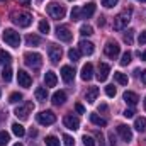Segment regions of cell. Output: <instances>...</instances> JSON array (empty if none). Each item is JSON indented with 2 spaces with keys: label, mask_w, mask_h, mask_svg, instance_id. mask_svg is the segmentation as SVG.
<instances>
[{
  "label": "cell",
  "mask_w": 146,
  "mask_h": 146,
  "mask_svg": "<svg viewBox=\"0 0 146 146\" xmlns=\"http://www.w3.org/2000/svg\"><path fill=\"white\" fill-rule=\"evenodd\" d=\"M29 136H31V138L37 136V131H36V129H31V131H29Z\"/></svg>",
  "instance_id": "obj_49"
},
{
  "label": "cell",
  "mask_w": 146,
  "mask_h": 146,
  "mask_svg": "<svg viewBox=\"0 0 146 146\" xmlns=\"http://www.w3.org/2000/svg\"><path fill=\"white\" fill-rule=\"evenodd\" d=\"M131 56H133V54H131L129 51H126V53L122 54V58H121V65H122V66L129 65V63H131Z\"/></svg>",
  "instance_id": "obj_37"
},
{
  "label": "cell",
  "mask_w": 146,
  "mask_h": 146,
  "mask_svg": "<svg viewBox=\"0 0 146 146\" xmlns=\"http://www.w3.org/2000/svg\"><path fill=\"white\" fill-rule=\"evenodd\" d=\"M12 61V56H10V53H7V51H0V63H3V65H9Z\"/></svg>",
  "instance_id": "obj_31"
},
{
  "label": "cell",
  "mask_w": 146,
  "mask_h": 146,
  "mask_svg": "<svg viewBox=\"0 0 146 146\" xmlns=\"http://www.w3.org/2000/svg\"><path fill=\"white\" fill-rule=\"evenodd\" d=\"M138 42H139V44H146V29L141 33V34H139V37H138Z\"/></svg>",
  "instance_id": "obj_45"
},
{
  "label": "cell",
  "mask_w": 146,
  "mask_h": 146,
  "mask_svg": "<svg viewBox=\"0 0 146 146\" xmlns=\"http://www.w3.org/2000/svg\"><path fill=\"white\" fill-rule=\"evenodd\" d=\"M145 109H146V97H145Z\"/></svg>",
  "instance_id": "obj_55"
},
{
  "label": "cell",
  "mask_w": 146,
  "mask_h": 146,
  "mask_svg": "<svg viewBox=\"0 0 146 146\" xmlns=\"http://www.w3.org/2000/svg\"><path fill=\"white\" fill-rule=\"evenodd\" d=\"M3 41L9 44V46H12V48H19V44H21V36H19V33H15L14 29H5L3 31Z\"/></svg>",
  "instance_id": "obj_3"
},
{
  "label": "cell",
  "mask_w": 146,
  "mask_h": 146,
  "mask_svg": "<svg viewBox=\"0 0 146 146\" xmlns=\"http://www.w3.org/2000/svg\"><path fill=\"white\" fill-rule=\"evenodd\" d=\"M14 146H22V145H21V143H17V145H14Z\"/></svg>",
  "instance_id": "obj_54"
},
{
  "label": "cell",
  "mask_w": 146,
  "mask_h": 146,
  "mask_svg": "<svg viewBox=\"0 0 146 146\" xmlns=\"http://www.w3.org/2000/svg\"><path fill=\"white\" fill-rule=\"evenodd\" d=\"M109 139H110V146H115V136H114V133H109Z\"/></svg>",
  "instance_id": "obj_47"
},
{
  "label": "cell",
  "mask_w": 146,
  "mask_h": 146,
  "mask_svg": "<svg viewBox=\"0 0 146 146\" xmlns=\"http://www.w3.org/2000/svg\"><path fill=\"white\" fill-rule=\"evenodd\" d=\"M78 46H80V53H83V54H87V56H90V54L94 53V44H92L90 41H85V39H82Z\"/></svg>",
  "instance_id": "obj_18"
},
{
  "label": "cell",
  "mask_w": 146,
  "mask_h": 146,
  "mask_svg": "<svg viewBox=\"0 0 146 146\" xmlns=\"http://www.w3.org/2000/svg\"><path fill=\"white\" fill-rule=\"evenodd\" d=\"M80 54H82V53H80L78 49H73V48L68 51V58H70L72 61H78V60H80Z\"/></svg>",
  "instance_id": "obj_34"
},
{
  "label": "cell",
  "mask_w": 146,
  "mask_h": 146,
  "mask_svg": "<svg viewBox=\"0 0 146 146\" xmlns=\"http://www.w3.org/2000/svg\"><path fill=\"white\" fill-rule=\"evenodd\" d=\"M10 19H12V22L17 24L19 27H29L31 22H33V17H31V14H27V12H12V14H10Z\"/></svg>",
  "instance_id": "obj_1"
},
{
  "label": "cell",
  "mask_w": 146,
  "mask_h": 146,
  "mask_svg": "<svg viewBox=\"0 0 146 146\" xmlns=\"http://www.w3.org/2000/svg\"><path fill=\"white\" fill-rule=\"evenodd\" d=\"M12 133H14L17 138H22V136L26 134V129H24V126H22V124L14 122V124H12Z\"/></svg>",
  "instance_id": "obj_24"
},
{
  "label": "cell",
  "mask_w": 146,
  "mask_h": 146,
  "mask_svg": "<svg viewBox=\"0 0 146 146\" xmlns=\"http://www.w3.org/2000/svg\"><path fill=\"white\" fill-rule=\"evenodd\" d=\"M17 80H19V85L24 87V88H29L31 83H33L31 75H29L27 72H24V70H19V73H17Z\"/></svg>",
  "instance_id": "obj_12"
},
{
  "label": "cell",
  "mask_w": 146,
  "mask_h": 146,
  "mask_svg": "<svg viewBox=\"0 0 146 146\" xmlns=\"http://www.w3.org/2000/svg\"><path fill=\"white\" fill-rule=\"evenodd\" d=\"M22 100V94H19V92H14V94H10V97H9V102L10 104H17V102H21Z\"/></svg>",
  "instance_id": "obj_32"
},
{
  "label": "cell",
  "mask_w": 146,
  "mask_h": 146,
  "mask_svg": "<svg viewBox=\"0 0 146 146\" xmlns=\"http://www.w3.org/2000/svg\"><path fill=\"white\" fill-rule=\"evenodd\" d=\"M97 95H99V87H90V88L85 92V99H87L88 104H94L95 99H97Z\"/></svg>",
  "instance_id": "obj_20"
},
{
  "label": "cell",
  "mask_w": 146,
  "mask_h": 146,
  "mask_svg": "<svg viewBox=\"0 0 146 146\" xmlns=\"http://www.w3.org/2000/svg\"><path fill=\"white\" fill-rule=\"evenodd\" d=\"M63 124H65V127H66V129L76 131V129L80 127V119H78V117H75V115H72V114H68V115H65V117H63Z\"/></svg>",
  "instance_id": "obj_10"
},
{
  "label": "cell",
  "mask_w": 146,
  "mask_h": 146,
  "mask_svg": "<svg viewBox=\"0 0 146 146\" xmlns=\"http://www.w3.org/2000/svg\"><path fill=\"white\" fill-rule=\"evenodd\" d=\"M134 129L139 131V133H145L146 131V119L145 117H136V121H134Z\"/></svg>",
  "instance_id": "obj_26"
},
{
  "label": "cell",
  "mask_w": 146,
  "mask_h": 146,
  "mask_svg": "<svg viewBox=\"0 0 146 146\" xmlns=\"http://www.w3.org/2000/svg\"><path fill=\"white\" fill-rule=\"evenodd\" d=\"M141 60H143V61H146V51H145V53H141Z\"/></svg>",
  "instance_id": "obj_53"
},
{
  "label": "cell",
  "mask_w": 146,
  "mask_h": 146,
  "mask_svg": "<svg viewBox=\"0 0 146 146\" xmlns=\"http://www.w3.org/2000/svg\"><path fill=\"white\" fill-rule=\"evenodd\" d=\"M19 2H22L24 5H29V3H31V0H19Z\"/></svg>",
  "instance_id": "obj_52"
},
{
  "label": "cell",
  "mask_w": 146,
  "mask_h": 146,
  "mask_svg": "<svg viewBox=\"0 0 146 146\" xmlns=\"http://www.w3.org/2000/svg\"><path fill=\"white\" fill-rule=\"evenodd\" d=\"M34 95H36V99L39 102H44V100L48 99V90H46L44 87H37L36 92H34Z\"/></svg>",
  "instance_id": "obj_25"
},
{
  "label": "cell",
  "mask_w": 146,
  "mask_h": 146,
  "mask_svg": "<svg viewBox=\"0 0 146 146\" xmlns=\"http://www.w3.org/2000/svg\"><path fill=\"white\" fill-rule=\"evenodd\" d=\"M141 82L146 85V70H143V72H141Z\"/></svg>",
  "instance_id": "obj_48"
},
{
  "label": "cell",
  "mask_w": 146,
  "mask_h": 146,
  "mask_svg": "<svg viewBox=\"0 0 146 146\" xmlns=\"http://www.w3.org/2000/svg\"><path fill=\"white\" fill-rule=\"evenodd\" d=\"M24 63H26L27 66L37 70V68L42 65V56H41L39 53H31V51H27V53L24 54Z\"/></svg>",
  "instance_id": "obj_2"
},
{
  "label": "cell",
  "mask_w": 146,
  "mask_h": 146,
  "mask_svg": "<svg viewBox=\"0 0 146 146\" xmlns=\"http://www.w3.org/2000/svg\"><path fill=\"white\" fill-rule=\"evenodd\" d=\"M110 73V66L107 63H100L99 65V70H97V78H99V82H106L107 80V76H109Z\"/></svg>",
  "instance_id": "obj_15"
},
{
  "label": "cell",
  "mask_w": 146,
  "mask_h": 146,
  "mask_svg": "<svg viewBox=\"0 0 146 146\" xmlns=\"http://www.w3.org/2000/svg\"><path fill=\"white\" fill-rule=\"evenodd\" d=\"M114 80H115L119 85H127V82H129V78L121 72H114Z\"/></svg>",
  "instance_id": "obj_27"
},
{
  "label": "cell",
  "mask_w": 146,
  "mask_h": 146,
  "mask_svg": "<svg viewBox=\"0 0 146 146\" xmlns=\"http://www.w3.org/2000/svg\"><path fill=\"white\" fill-rule=\"evenodd\" d=\"M2 76H3V80H5V82H10V80H12V68H10L9 65L3 68V72H2Z\"/></svg>",
  "instance_id": "obj_33"
},
{
  "label": "cell",
  "mask_w": 146,
  "mask_h": 146,
  "mask_svg": "<svg viewBox=\"0 0 146 146\" xmlns=\"http://www.w3.org/2000/svg\"><path fill=\"white\" fill-rule=\"evenodd\" d=\"M48 14H49L53 19H63L65 14H66V10H65V7H63L61 3H58V2H51V3L48 5Z\"/></svg>",
  "instance_id": "obj_6"
},
{
  "label": "cell",
  "mask_w": 146,
  "mask_h": 146,
  "mask_svg": "<svg viewBox=\"0 0 146 146\" xmlns=\"http://www.w3.org/2000/svg\"><path fill=\"white\" fill-rule=\"evenodd\" d=\"M80 19H82V9L73 7V10H72V21H80Z\"/></svg>",
  "instance_id": "obj_38"
},
{
  "label": "cell",
  "mask_w": 146,
  "mask_h": 146,
  "mask_svg": "<svg viewBox=\"0 0 146 146\" xmlns=\"http://www.w3.org/2000/svg\"><path fill=\"white\" fill-rule=\"evenodd\" d=\"M46 146H60V139L56 136H48L46 138Z\"/></svg>",
  "instance_id": "obj_35"
},
{
  "label": "cell",
  "mask_w": 146,
  "mask_h": 146,
  "mask_svg": "<svg viewBox=\"0 0 146 146\" xmlns=\"http://www.w3.org/2000/svg\"><path fill=\"white\" fill-rule=\"evenodd\" d=\"M9 141H10V136H9V133H5V131H0V146H5Z\"/></svg>",
  "instance_id": "obj_36"
},
{
  "label": "cell",
  "mask_w": 146,
  "mask_h": 146,
  "mask_svg": "<svg viewBox=\"0 0 146 146\" xmlns=\"http://www.w3.org/2000/svg\"><path fill=\"white\" fill-rule=\"evenodd\" d=\"M37 2H42V0H37Z\"/></svg>",
  "instance_id": "obj_58"
},
{
  "label": "cell",
  "mask_w": 146,
  "mask_h": 146,
  "mask_svg": "<svg viewBox=\"0 0 146 146\" xmlns=\"http://www.w3.org/2000/svg\"><path fill=\"white\" fill-rule=\"evenodd\" d=\"M95 7H97V5H95L94 2H88V3L82 9V19H90V17L95 14Z\"/></svg>",
  "instance_id": "obj_16"
},
{
  "label": "cell",
  "mask_w": 146,
  "mask_h": 146,
  "mask_svg": "<svg viewBox=\"0 0 146 146\" xmlns=\"http://www.w3.org/2000/svg\"><path fill=\"white\" fill-rule=\"evenodd\" d=\"M39 33H42V34H48L49 33V24L46 21H41L39 22Z\"/></svg>",
  "instance_id": "obj_39"
},
{
  "label": "cell",
  "mask_w": 146,
  "mask_h": 146,
  "mask_svg": "<svg viewBox=\"0 0 146 146\" xmlns=\"http://www.w3.org/2000/svg\"><path fill=\"white\" fill-rule=\"evenodd\" d=\"M26 42H27V46H39L41 44V37L36 36V34H29L26 37Z\"/></svg>",
  "instance_id": "obj_28"
},
{
  "label": "cell",
  "mask_w": 146,
  "mask_h": 146,
  "mask_svg": "<svg viewBox=\"0 0 146 146\" xmlns=\"http://www.w3.org/2000/svg\"><path fill=\"white\" fill-rule=\"evenodd\" d=\"M0 95H2V92H0Z\"/></svg>",
  "instance_id": "obj_59"
},
{
  "label": "cell",
  "mask_w": 146,
  "mask_h": 146,
  "mask_svg": "<svg viewBox=\"0 0 146 146\" xmlns=\"http://www.w3.org/2000/svg\"><path fill=\"white\" fill-rule=\"evenodd\" d=\"M65 102H66V94H65L63 90L53 94V104H54V106H63Z\"/></svg>",
  "instance_id": "obj_22"
},
{
  "label": "cell",
  "mask_w": 146,
  "mask_h": 146,
  "mask_svg": "<svg viewBox=\"0 0 146 146\" xmlns=\"http://www.w3.org/2000/svg\"><path fill=\"white\" fill-rule=\"evenodd\" d=\"M82 80H85V82H88L92 76H94V66H92V63H87L83 68H82Z\"/></svg>",
  "instance_id": "obj_21"
},
{
  "label": "cell",
  "mask_w": 146,
  "mask_h": 146,
  "mask_svg": "<svg viewBox=\"0 0 146 146\" xmlns=\"http://www.w3.org/2000/svg\"><path fill=\"white\" fill-rule=\"evenodd\" d=\"M48 53H49V60H51L53 63H58V61L61 60V54H63L61 48H60V46H54V44H51V46H49Z\"/></svg>",
  "instance_id": "obj_13"
},
{
  "label": "cell",
  "mask_w": 146,
  "mask_h": 146,
  "mask_svg": "<svg viewBox=\"0 0 146 146\" xmlns=\"http://www.w3.org/2000/svg\"><path fill=\"white\" fill-rule=\"evenodd\" d=\"M80 34H82V36H92V34H94V27H92L90 24H83V26L80 27Z\"/></svg>",
  "instance_id": "obj_29"
},
{
  "label": "cell",
  "mask_w": 146,
  "mask_h": 146,
  "mask_svg": "<svg viewBox=\"0 0 146 146\" xmlns=\"http://www.w3.org/2000/svg\"><path fill=\"white\" fill-rule=\"evenodd\" d=\"M63 143H65V146H75L73 138H72V136H68V134H65V136H63Z\"/></svg>",
  "instance_id": "obj_41"
},
{
  "label": "cell",
  "mask_w": 146,
  "mask_h": 146,
  "mask_svg": "<svg viewBox=\"0 0 146 146\" xmlns=\"http://www.w3.org/2000/svg\"><path fill=\"white\" fill-rule=\"evenodd\" d=\"M36 119L41 126H51L56 122V114L53 110H42L36 115Z\"/></svg>",
  "instance_id": "obj_5"
},
{
  "label": "cell",
  "mask_w": 146,
  "mask_h": 146,
  "mask_svg": "<svg viewBox=\"0 0 146 146\" xmlns=\"http://www.w3.org/2000/svg\"><path fill=\"white\" fill-rule=\"evenodd\" d=\"M134 114H136V112H134V109H126L122 115H124V117H127V119H131V117H134Z\"/></svg>",
  "instance_id": "obj_44"
},
{
  "label": "cell",
  "mask_w": 146,
  "mask_h": 146,
  "mask_svg": "<svg viewBox=\"0 0 146 146\" xmlns=\"http://www.w3.org/2000/svg\"><path fill=\"white\" fill-rule=\"evenodd\" d=\"M44 83H46V87H56V83H58L56 73L54 72H46V75H44Z\"/></svg>",
  "instance_id": "obj_19"
},
{
  "label": "cell",
  "mask_w": 146,
  "mask_h": 146,
  "mask_svg": "<svg viewBox=\"0 0 146 146\" xmlns=\"http://www.w3.org/2000/svg\"><path fill=\"white\" fill-rule=\"evenodd\" d=\"M34 109V104L33 102H26L24 106H21V107H17V109L14 110V114L19 117V119H27L29 117V114H31V110Z\"/></svg>",
  "instance_id": "obj_8"
},
{
  "label": "cell",
  "mask_w": 146,
  "mask_h": 146,
  "mask_svg": "<svg viewBox=\"0 0 146 146\" xmlns=\"http://www.w3.org/2000/svg\"><path fill=\"white\" fill-rule=\"evenodd\" d=\"M122 99H124V102L127 104V106H136L138 104V100H139V97H138V94H134V92H124V95H122Z\"/></svg>",
  "instance_id": "obj_17"
},
{
  "label": "cell",
  "mask_w": 146,
  "mask_h": 146,
  "mask_svg": "<svg viewBox=\"0 0 146 146\" xmlns=\"http://www.w3.org/2000/svg\"><path fill=\"white\" fill-rule=\"evenodd\" d=\"M106 94H107L109 97H114V95H115V87H114V85H107V87H106Z\"/></svg>",
  "instance_id": "obj_42"
},
{
  "label": "cell",
  "mask_w": 146,
  "mask_h": 146,
  "mask_svg": "<svg viewBox=\"0 0 146 146\" xmlns=\"http://www.w3.org/2000/svg\"><path fill=\"white\" fill-rule=\"evenodd\" d=\"M99 110H102V112H106V110H107V106H106V104H102V106L99 107Z\"/></svg>",
  "instance_id": "obj_50"
},
{
  "label": "cell",
  "mask_w": 146,
  "mask_h": 146,
  "mask_svg": "<svg viewBox=\"0 0 146 146\" xmlns=\"http://www.w3.org/2000/svg\"><path fill=\"white\" fill-rule=\"evenodd\" d=\"M90 121H92V124H95V126H99V127L107 126V121H106L104 117H100L99 114H90Z\"/></svg>",
  "instance_id": "obj_23"
},
{
  "label": "cell",
  "mask_w": 146,
  "mask_h": 146,
  "mask_svg": "<svg viewBox=\"0 0 146 146\" xmlns=\"http://www.w3.org/2000/svg\"><path fill=\"white\" fill-rule=\"evenodd\" d=\"M0 2H5V0H0Z\"/></svg>",
  "instance_id": "obj_57"
},
{
  "label": "cell",
  "mask_w": 146,
  "mask_h": 146,
  "mask_svg": "<svg viewBox=\"0 0 146 146\" xmlns=\"http://www.w3.org/2000/svg\"><path fill=\"white\" fill-rule=\"evenodd\" d=\"M82 141H83L85 146H95V139H94L92 136H87V134H85V136L82 138Z\"/></svg>",
  "instance_id": "obj_40"
},
{
  "label": "cell",
  "mask_w": 146,
  "mask_h": 146,
  "mask_svg": "<svg viewBox=\"0 0 146 146\" xmlns=\"http://www.w3.org/2000/svg\"><path fill=\"white\" fill-rule=\"evenodd\" d=\"M117 2H119V0H102V5L107 7V9H110V7H114Z\"/></svg>",
  "instance_id": "obj_43"
},
{
  "label": "cell",
  "mask_w": 146,
  "mask_h": 146,
  "mask_svg": "<svg viewBox=\"0 0 146 146\" xmlns=\"http://www.w3.org/2000/svg\"><path fill=\"white\" fill-rule=\"evenodd\" d=\"M75 110H76L78 114H85V107H83L82 104H76V106H75Z\"/></svg>",
  "instance_id": "obj_46"
},
{
  "label": "cell",
  "mask_w": 146,
  "mask_h": 146,
  "mask_svg": "<svg viewBox=\"0 0 146 146\" xmlns=\"http://www.w3.org/2000/svg\"><path fill=\"white\" fill-rule=\"evenodd\" d=\"M72 31H70V27L68 26H58L56 27V37L60 39V41H65V42H68V41H72Z\"/></svg>",
  "instance_id": "obj_9"
},
{
  "label": "cell",
  "mask_w": 146,
  "mask_h": 146,
  "mask_svg": "<svg viewBox=\"0 0 146 146\" xmlns=\"http://www.w3.org/2000/svg\"><path fill=\"white\" fill-rule=\"evenodd\" d=\"M104 53H106L107 58L115 60V58L119 56V53H121V46H119L115 41H109V42L106 44V48H104Z\"/></svg>",
  "instance_id": "obj_7"
},
{
  "label": "cell",
  "mask_w": 146,
  "mask_h": 146,
  "mask_svg": "<svg viewBox=\"0 0 146 146\" xmlns=\"http://www.w3.org/2000/svg\"><path fill=\"white\" fill-rule=\"evenodd\" d=\"M117 133H119V136L122 138V141H126V143L133 141V131H131L129 126H126V124H119V126H117Z\"/></svg>",
  "instance_id": "obj_11"
},
{
  "label": "cell",
  "mask_w": 146,
  "mask_h": 146,
  "mask_svg": "<svg viewBox=\"0 0 146 146\" xmlns=\"http://www.w3.org/2000/svg\"><path fill=\"white\" fill-rule=\"evenodd\" d=\"M61 78H63L65 83H73V80H75V70H73L72 66H63L61 68Z\"/></svg>",
  "instance_id": "obj_14"
},
{
  "label": "cell",
  "mask_w": 146,
  "mask_h": 146,
  "mask_svg": "<svg viewBox=\"0 0 146 146\" xmlns=\"http://www.w3.org/2000/svg\"><path fill=\"white\" fill-rule=\"evenodd\" d=\"M138 2H146V0H138Z\"/></svg>",
  "instance_id": "obj_56"
},
{
  "label": "cell",
  "mask_w": 146,
  "mask_h": 146,
  "mask_svg": "<svg viewBox=\"0 0 146 146\" xmlns=\"http://www.w3.org/2000/svg\"><path fill=\"white\" fill-rule=\"evenodd\" d=\"M104 24H106V21H104V17H100L99 19V26H104Z\"/></svg>",
  "instance_id": "obj_51"
},
{
  "label": "cell",
  "mask_w": 146,
  "mask_h": 146,
  "mask_svg": "<svg viewBox=\"0 0 146 146\" xmlns=\"http://www.w3.org/2000/svg\"><path fill=\"white\" fill-rule=\"evenodd\" d=\"M129 21H131V10L121 12V14L114 19V29H115V31H122V29L129 24Z\"/></svg>",
  "instance_id": "obj_4"
},
{
  "label": "cell",
  "mask_w": 146,
  "mask_h": 146,
  "mask_svg": "<svg viewBox=\"0 0 146 146\" xmlns=\"http://www.w3.org/2000/svg\"><path fill=\"white\" fill-rule=\"evenodd\" d=\"M122 39H124L126 44H133V41H134V31H133V29H127V31L124 33V37H122Z\"/></svg>",
  "instance_id": "obj_30"
}]
</instances>
